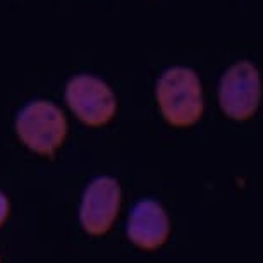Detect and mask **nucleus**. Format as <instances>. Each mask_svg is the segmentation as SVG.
Here are the masks:
<instances>
[{
  "instance_id": "nucleus-6",
  "label": "nucleus",
  "mask_w": 263,
  "mask_h": 263,
  "mask_svg": "<svg viewBox=\"0 0 263 263\" xmlns=\"http://www.w3.org/2000/svg\"><path fill=\"white\" fill-rule=\"evenodd\" d=\"M171 226L165 210L153 200H143L133 208L127 220V236L143 250H157L167 241Z\"/></svg>"
},
{
  "instance_id": "nucleus-4",
  "label": "nucleus",
  "mask_w": 263,
  "mask_h": 263,
  "mask_svg": "<svg viewBox=\"0 0 263 263\" xmlns=\"http://www.w3.org/2000/svg\"><path fill=\"white\" fill-rule=\"evenodd\" d=\"M71 110L88 126L107 124L116 114V97L107 83L90 74H79L66 86Z\"/></svg>"
},
{
  "instance_id": "nucleus-3",
  "label": "nucleus",
  "mask_w": 263,
  "mask_h": 263,
  "mask_svg": "<svg viewBox=\"0 0 263 263\" xmlns=\"http://www.w3.org/2000/svg\"><path fill=\"white\" fill-rule=\"evenodd\" d=\"M261 100V79L251 62L242 61L231 66L218 84V102L226 116L246 121L258 110Z\"/></svg>"
},
{
  "instance_id": "nucleus-1",
  "label": "nucleus",
  "mask_w": 263,
  "mask_h": 263,
  "mask_svg": "<svg viewBox=\"0 0 263 263\" xmlns=\"http://www.w3.org/2000/svg\"><path fill=\"white\" fill-rule=\"evenodd\" d=\"M157 100L172 126H191L203 114V93L198 74L187 67H171L157 83Z\"/></svg>"
},
{
  "instance_id": "nucleus-5",
  "label": "nucleus",
  "mask_w": 263,
  "mask_h": 263,
  "mask_svg": "<svg viewBox=\"0 0 263 263\" xmlns=\"http://www.w3.org/2000/svg\"><path fill=\"white\" fill-rule=\"evenodd\" d=\"M121 206V187L112 177H98L86 187L79 208L84 231L100 236L110 229Z\"/></svg>"
},
{
  "instance_id": "nucleus-7",
  "label": "nucleus",
  "mask_w": 263,
  "mask_h": 263,
  "mask_svg": "<svg viewBox=\"0 0 263 263\" xmlns=\"http://www.w3.org/2000/svg\"><path fill=\"white\" fill-rule=\"evenodd\" d=\"M7 213H9V201L6 195L0 191V224L7 218Z\"/></svg>"
},
{
  "instance_id": "nucleus-2",
  "label": "nucleus",
  "mask_w": 263,
  "mask_h": 263,
  "mask_svg": "<svg viewBox=\"0 0 263 263\" xmlns=\"http://www.w3.org/2000/svg\"><path fill=\"white\" fill-rule=\"evenodd\" d=\"M16 131L29 150L52 157L66 138V116L52 102L34 100L17 114Z\"/></svg>"
}]
</instances>
